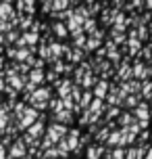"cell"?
<instances>
[{"label":"cell","mask_w":152,"mask_h":159,"mask_svg":"<svg viewBox=\"0 0 152 159\" xmlns=\"http://www.w3.org/2000/svg\"><path fill=\"white\" fill-rule=\"evenodd\" d=\"M67 126H63V124H50L48 126V136L46 138H50V143L54 144V143H58V140H63L65 136H67Z\"/></svg>","instance_id":"cell-1"},{"label":"cell","mask_w":152,"mask_h":159,"mask_svg":"<svg viewBox=\"0 0 152 159\" xmlns=\"http://www.w3.org/2000/svg\"><path fill=\"white\" fill-rule=\"evenodd\" d=\"M52 98V90L48 86H40L33 90V94L29 96V103H48Z\"/></svg>","instance_id":"cell-2"},{"label":"cell","mask_w":152,"mask_h":159,"mask_svg":"<svg viewBox=\"0 0 152 159\" xmlns=\"http://www.w3.org/2000/svg\"><path fill=\"white\" fill-rule=\"evenodd\" d=\"M44 117H46V115L40 113V117L27 128V136H32V138H36V140H40V136L44 134V130H46V126H44Z\"/></svg>","instance_id":"cell-3"},{"label":"cell","mask_w":152,"mask_h":159,"mask_svg":"<svg viewBox=\"0 0 152 159\" xmlns=\"http://www.w3.org/2000/svg\"><path fill=\"white\" fill-rule=\"evenodd\" d=\"M131 115H133V119H136V121H150V107H148V103L140 101Z\"/></svg>","instance_id":"cell-4"},{"label":"cell","mask_w":152,"mask_h":159,"mask_svg":"<svg viewBox=\"0 0 152 159\" xmlns=\"http://www.w3.org/2000/svg\"><path fill=\"white\" fill-rule=\"evenodd\" d=\"M38 117H40V113L36 111V109H32V107H25V113L21 115V121H19L21 130H23V128H29Z\"/></svg>","instance_id":"cell-5"},{"label":"cell","mask_w":152,"mask_h":159,"mask_svg":"<svg viewBox=\"0 0 152 159\" xmlns=\"http://www.w3.org/2000/svg\"><path fill=\"white\" fill-rule=\"evenodd\" d=\"M131 78L137 80V82H144V80L148 78V71H146V65L142 63V59H137L136 65L131 67Z\"/></svg>","instance_id":"cell-6"},{"label":"cell","mask_w":152,"mask_h":159,"mask_svg":"<svg viewBox=\"0 0 152 159\" xmlns=\"http://www.w3.org/2000/svg\"><path fill=\"white\" fill-rule=\"evenodd\" d=\"M106 92H108V82H106V80H98L96 88L92 90L94 98H98V101H104V98H106Z\"/></svg>","instance_id":"cell-7"},{"label":"cell","mask_w":152,"mask_h":159,"mask_svg":"<svg viewBox=\"0 0 152 159\" xmlns=\"http://www.w3.org/2000/svg\"><path fill=\"white\" fill-rule=\"evenodd\" d=\"M106 153L102 144H90L88 149H86V159H100Z\"/></svg>","instance_id":"cell-8"},{"label":"cell","mask_w":152,"mask_h":159,"mask_svg":"<svg viewBox=\"0 0 152 159\" xmlns=\"http://www.w3.org/2000/svg\"><path fill=\"white\" fill-rule=\"evenodd\" d=\"M96 84H98L96 73H94V71H86V73H83V78H81L79 88H83V90H92V86H96Z\"/></svg>","instance_id":"cell-9"},{"label":"cell","mask_w":152,"mask_h":159,"mask_svg":"<svg viewBox=\"0 0 152 159\" xmlns=\"http://www.w3.org/2000/svg\"><path fill=\"white\" fill-rule=\"evenodd\" d=\"M27 82H32L36 88H40L42 84H44V71H42V69H32V71H29Z\"/></svg>","instance_id":"cell-10"},{"label":"cell","mask_w":152,"mask_h":159,"mask_svg":"<svg viewBox=\"0 0 152 159\" xmlns=\"http://www.w3.org/2000/svg\"><path fill=\"white\" fill-rule=\"evenodd\" d=\"M25 149H27V147H25L21 140H17V143L11 147V157L13 159H23L25 157Z\"/></svg>","instance_id":"cell-11"},{"label":"cell","mask_w":152,"mask_h":159,"mask_svg":"<svg viewBox=\"0 0 152 159\" xmlns=\"http://www.w3.org/2000/svg\"><path fill=\"white\" fill-rule=\"evenodd\" d=\"M52 119H54V121H52V124H71L73 121V113H69V111H61V113H54V115H52Z\"/></svg>","instance_id":"cell-12"},{"label":"cell","mask_w":152,"mask_h":159,"mask_svg":"<svg viewBox=\"0 0 152 159\" xmlns=\"http://www.w3.org/2000/svg\"><path fill=\"white\" fill-rule=\"evenodd\" d=\"M94 101V94H92V90H81V98H79V109L81 111H86L90 107V103Z\"/></svg>","instance_id":"cell-13"},{"label":"cell","mask_w":152,"mask_h":159,"mask_svg":"<svg viewBox=\"0 0 152 159\" xmlns=\"http://www.w3.org/2000/svg\"><path fill=\"white\" fill-rule=\"evenodd\" d=\"M117 124H119L121 128H129L131 124H136V119H133V115L127 111H121V115L117 117Z\"/></svg>","instance_id":"cell-14"},{"label":"cell","mask_w":152,"mask_h":159,"mask_svg":"<svg viewBox=\"0 0 152 159\" xmlns=\"http://www.w3.org/2000/svg\"><path fill=\"white\" fill-rule=\"evenodd\" d=\"M81 30H83V34H88V36H92V34L98 30V21L94 19V17H90V19H86L83 21V25H81Z\"/></svg>","instance_id":"cell-15"},{"label":"cell","mask_w":152,"mask_h":159,"mask_svg":"<svg viewBox=\"0 0 152 159\" xmlns=\"http://www.w3.org/2000/svg\"><path fill=\"white\" fill-rule=\"evenodd\" d=\"M127 61L129 59H125V61L121 63V67H119V78L123 80V82H129V80H131V67L127 65Z\"/></svg>","instance_id":"cell-16"},{"label":"cell","mask_w":152,"mask_h":159,"mask_svg":"<svg viewBox=\"0 0 152 159\" xmlns=\"http://www.w3.org/2000/svg\"><path fill=\"white\" fill-rule=\"evenodd\" d=\"M52 32H54V36L56 38H67V25L65 23H61V21H54V23H52Z\"/></svg>","instance_id":"cell-17"},{"label":"cell","mask_w":152,"mask_h":159,"mask_svg":"<svg viewBox=\"0 0 152 159\" xmlns=\"http://www.w3.org/2000/svg\"><path fill=\"white\" fill-rule=\"evenodd\" d=\"M106 144H108V147H112V149H115V147H121V132H119V130H112L111 134H108Z\"/></svg>","instance_id":"cell-18"},{"label":"cell","mask_w":152,"mask_h":159,"mask_svg":"<svg viewBox=\"0 0 152 159\" xmlns=\"http://www.w3.org/2000/svg\"><path fill=\"white\" fill-rule=\"evenodd\" d=\"M100 40L96 38H92V36H88V40H86V46H83V50H88V52H96L98 48H100Z\"/></svg>","instance_id":"cell-19"},{"label":"cell","mask_w":152,"mask_h":159,"mask_svg":"<svg viewBox=\"0 0 152 159\" xmlns=\"http://www.w3.org/2000/svg\"><path fill=\"white\" fill-rule=\"evenodd\" d=\"M137 103H140V98H137L136 94H129V96H125V98H123V107H127V109H136L137 107Z\"/></svg>","instance_id":"cell-20"},{"label":"cell","mask_w":152,"mask_h":159,"mask_svg":"<svg viewBox=\"0 0 152 159\" xmlns=\"http://www.w3.org/2000/svg\"><path fill=\"white\" fill-rule=\"evenodd\" d=\"M4 17H15L13 4H8V2H2V4H0V19H4Z\"/></svg>","instance_id":"cell-21"},{"label":"cell","mask_w":152,"mask_h":159,"mask_svg":"<svg viewBox=\"0 0 152 159\" xmlns=\"http://www.w3.org/2000/svg\"><path fill=\"white\" fill-rule=\"evenodd\" d=\"M108 134H111V128H100L96 134V143L98 144H102V143H106V138H108Z\"/></svg>","instance_id":"cell-22"},{"label":"cell","mask_w":152,"mask_h":159,"mask_svg":"<svg viewBox=\"0 0 152 159\" xmlns=\"http://www.w3.org/2000/svg\"><path fill=\"white\" fill-rule=\"evenodd\" d=\"M86 40H88V36H86V34H79V36H75V38H73V48H77V50H83V46H86Z\"/></svg>","instance_id":"cell-23"},{"label":"cell","mask_w":152,"mask_h":159,"mask_svg":"<svg viewBox=\"0 0 152 159\" xmlns=\"http://www.w3.org/2000/svg\"><path fill=\"white\" fill-rule=\"evenodd\" d=\"M48 107L52 109V115H54V113L65 111V109H63V103H61V98H50V101H48Z\"/></svg>","instance_id":"cell-24"},{"label":"cell","mask_w":152,"mask_h":159,"mask_svg":"<svg viewBox=\"0 0 152 159\" xmlns=\"http://www.w3.org/2000/svg\"><path fill=\"white\" fill-rule=\"evenodd\" d=\"M83 7H86V11H88L90 17H94L100 8H104V4H98V2H88V4H83Z\"/></svg>","instance_id":"cell-25"},{"label":"cell","mask_w":152,"mask_h":159,"mask_svg":"<svg viewBox=\"0 0 152 159\" xmlns=\"http://www.w3.org/2000/svg\"><path fill=\"white\" fill-rule=\"evenodd\" d=\"M108 159H125V151H123V147H115L111 153H106Z\"/></svg>","instance_id":"cell-26"},{"label":"cell","mask_w":152,"mask_h":159,"mask_svg":"<svg viewBox=\"0 0 152 159\" xmlns=\"http://www.w3.org/2000/svg\"><path fill=\"white\" fill-rule=\"evenodd\" d=\"M17 8H25L27 15H33V13H36V11H33V8H36V2H17Z\"/></svg>","instance_id":"cell-27"},{"label":"cell","mask_w":152,"mask_h":159,"mask_svg":"<svg viewBox=\"0 0 152 159\" xmlns=\"http://www.w3.org/2000/svg\"><path fill=\"white\" fill-rule=\"evenodd\" d=\"M119 115H121V107H108V109H106V121L119 117Z\"/></svg>","instance_id":"cell-28"},{"label":"cell","mask_w":152,"mask_h":159,"mask_svg":"<svg viewBox=\"0 0 152 159\" xmlns=\"http://www.w3.org/2000/svg\"><path fill=\"white\" fill-rule=\"evenodd\" d=\"M81 59H83V50L73 48V50H71V57H69V61H73V63H81Z\"/></svg>","instance_id":"cell-29"},{"label":"cell","mask_w":152,"mask_h":159,"mask_svg":"<svg viewBox=\"0 0 152 159\" xmlns=\"http://www.w3.org/2000/svg\"><path fill=\"white\" fill-rule=\"evenodd\" d=\"M29 52H32V50L21 48V50H17V52H15V59H17V61H27V59H29Z\"/></svg>","instance_id":"cell-30"},{"label":"cell","mask_w":152,"mask_h":159,"mask_svg":"<svg viewBox=\"0 0 152 159\" xmlns=\"http://www.w3.org/2000/svg\"><path fill=\"white\" fill-rule=\"evenodd\" d=\"M44 82H52V84H56V82H58V75H56V73L50 69V71L44 73Z\"/></svg>","instance_id":"cell-31"},{"label":"cell","mask_w":152,"mask_h":159,"mask_svg":"<svg viewBox=\"0 0 152 159\" xmlns=\"http://www.w3.org/2000/svg\"><path fill=\"white\" fill-rule=\"evenodd\" d=\"M106 59H111L112 63H119L121 55H119V52H117V50H111V52H106Z\"/></svg>","instance_id":"cell-32"},{"label":"cell","mask_w":152,"mask_h":159,"mask_svg":"<svg viewBox=\"0 0 152 159\" xmlns=\"http://www.w3.org/2000/svg\"><path fill=\"white\" fill-rule=\"evenodd\" d=\"M148 138H150V132H148V130H142V134H140V144H146Z\"/></svg>","instance_id":"cell-33"},{"label":"cell","mask_w":152,"mask_h":159,"mask_svg":"<svg viewBox=\"0 0 152 159\" xmlns=\"http://www.w3.org/2000/svg\"><path fill=\"white\" fill-rule=\"evenodd\" d=\"M40 55L50 61V52H48V46H46V44H42V46H40Z\"/></svg>","instance_id":"cell-34"},{"label":"cell","mask_w":152,"mask_h":159,"mask_svg":"<svg viewBox=\"0 0 152 159\" xmlns=\"http://www.w3.org/2000/svg\"><path fill=\"white\" fill-rule=\"evenodd\" d=\"M42 13H52V2H42Z\"/></svg>","instance_id":"cell-35"},{"label":"cell","mask_w":152,"mask_h":159,"mask_svg":"<svg viewBox=\"0 0 152 159\" xmlns=\"http://www.w3.org/2000/svg\"><path fill=\"white\" fill-rule=\"evenodd\" d=\"M29 25H32V17H21V27H23V30H27V27H29Z\"/></svg>","instance_id":"cell-36"},{"label":"cell","mask_w":152,"mask_h":159,"mask_svg":"<svg viewBox=\"0 0 152 159\" xmlns=\"http://www.w3.org/2000/svg\"><path fill=\"white\" fill-rule=\"evenodd\" d=\"M0 159H6V149H4V144H0Z\"/></svg>","instance_id":"cell-37"},{"label":"cell","mask_w":152,"mask_h":159,"mask_svg":"<svg viewBox=\"0 0 152 159\" xmlns=\"http://www.w3.org/2000/svg\"><path fill=\"white\" fill-rule=\"evenodd\" d=\"M144 159H152V147L146 151V155H144Z\"/></svg>","instance_id":"cell-38"},{"label":"cell","mask_w":152,"mask_h":159,"mask_svg":"<svg viewBox=\"0 0 152 159\" xmlns=\"http://www.w3.org/2000/svg\"><path fill=\"white\" fill-rule=\"evenodd\" d=\"M144 8H152V0L150 2H144Z\"/></svg>","instance_id":"cell-39"},{"label":"cell","mask_w":152,"mask_h":159,"mask_svg":"<svg viewBox=\"0 0 152 159\" xmlns=\"http://www.w3.org/2000/svg\"><path fill=\"white\" fill-rule=\"evenodd\" d=\"M146 71H148V78H150V75H152V65L148 67V69H146Z\"/></svg>","instance_id":"cell-40"},{"label":"cell","mask_w":152,"mask_h":159,"mask_svg":"<svg viewBox=\"0 0 152 159\" xmlns=\"http://www.w3.org/2000/svg\"><path fill=\"white\" fill-rule=\"evenodd\" d=\"M148 107H150V111H152V98H150V103H148Z\"/></svg>","instance_id":"cell-41"},{"label":"cell","mask_w":152,"mask_h":159,"mask_svg":"<svg viewBox=\"0 0 152 159\" xmlns=\"http://www.w3.org/2000/svg\"><path fill=\"white\" fill-rule=\"evenodd\" d=\"M150 40H152V30H150Z\"/></svg>","instance_id":"cell-42"},{"label":"cell","mask_w":152,"mask_h":159,"mask_svg":"<svg viewBox=\"0 0 152 159\" xmlns=\"http://www.w3.org/2000/svg\"><path fill=\"white\" fill-rule=\"evenodd\" d=\"M150 140H152V132H150Z\"/></svg>","instance_id":"cell-43"},{"label":"cell","mask_w":152,"mask_h":159,"mask_svg":"<svg viewBox=\"0 0 152 159\" xmlns=\"http://www.w3.org/2000/svg\"><path fill=\"white\" fill-rule=\"evenodd\" d=\"M150 119H152V111H150Z\"/></svg>","instance_id":"cell-44"},{"label":"cell","mask_w":152,"mask_h":159,"mask_svg":"<svg viewBox=\"0 0 152 159\" xmlns=\"http://www.w3.org/2000/svg\"><path fill=\"white\" fill-rule=\"evenodd\" d=\"M0 40H2V36H0Z\"/></svg>","instance_id":"cell-45"},{"label":"cell","mask_w":152,"mask_h":159,"mask_svg":"<svg viewBox=\"0 0 152 159\" xmlns=\"http://www.w3.org/2000/svg\"><path fill=\"white\" fill-rule=\"evenodd\" d=\"M23 159H27V157H23Z\"/></svg>","instance_id":"cell-46"}]
</instances>
